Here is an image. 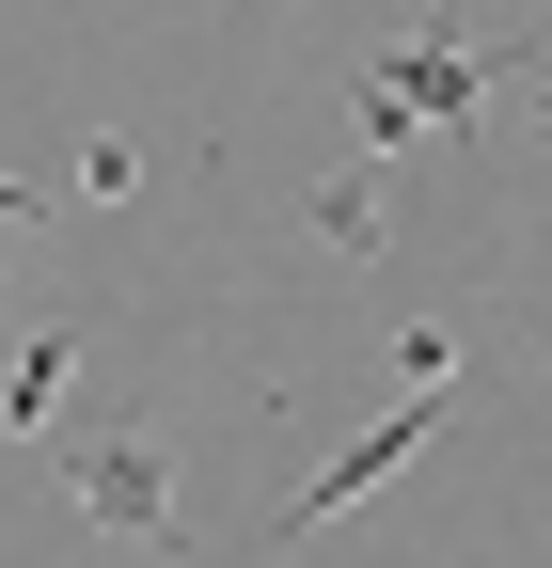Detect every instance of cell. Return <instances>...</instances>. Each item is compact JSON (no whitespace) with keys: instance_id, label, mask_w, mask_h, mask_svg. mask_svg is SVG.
<instances>
[{"instance_id":"obj_3","label":"cell","mask_w":552,"mask_h":568,"mask_svg":"<svg viewBox=\"0 0 552 568\" xmlns=\"http://www.w3.org/2000/svg\"><path fill=\"white\" fill-rule=\"evenodd\" d=\"M379 63L410 80V111H427V142H490V63H473V32H458V17H427V32H395Z\"/></svg>"},{"instance_id":"obj_2","label":"cell","mask_w":552,"mask_h":568,"mask_svg":"<svg viewBox=\"0 0 552 568\" xmlns=\"http://www.w3.org/2000/svg\"><path fill=\"white\" fill-rule=\"evenodd\" d=\"M427 443H442V379H410V395H395V410L364 426V443H348V458H316V474L285 489V521H268V552H300L316 521H348V506H364V489H395L410 458H427Z\"/></svg>"},{"instance_id":"obj_7","label":"cell","mask_w":552,"mask_h":568,"mask_svg":"<svg viewBox=\"0 0 552 568\" xmlns=\"http://www.w3.org/2000/svg\"><path fill=\"white\" fill-rule=\"evenodd\" d=\"M521 126H536V142H552V63H521Z\"/></svg>"},{"instance_id":"obj_5","label":"cell","mask_w":552,"mask_h":568,"mask_svg":"<svg viewBox=\"0 0 552 568\" xmlns=\"http://www.w3.org/2000/svg\"><path fill=\"white\" fill-rule=\"evenodd\" d=\"M63 364H80V332H17V379H0V443H32V426H48V395H63Z\"/></svg>"},{"instance_id":"obj_6","label":"cell","mask_w":552,"mask_h":568,"mask_svg":"<svg viewBox=\"0 0 552 568\" xmlns=\"http://www.w3.org/2000/svg\"><path fill=\"white\" fill-rule=\"evenodd\" d=\"M348 126H364V159L427 142V111H410V80H395V63H364V80H348Z\"/></svg>"},{"instance_id":"obj_1","label":"cell","mask_w":552,"mask_h":568,"mask_svg":"<svg viewBox=\"0 0 552 568\" xmlns=\"http://www.w3.org/2000/svg\"><path fill=\"white\" fill-rule=\"evenodd\" d=\"M63 489L126 537V552H159L190 568V521H174V458H159V426H95V443H63Z\"/></svg>"},{"instance_id":"obj_8","label":"cell","mask_w":552,"mask_h":568,"mask_svg":"<svg viewBox=\"0 0 552 568\" xmlns=\"http://www.w3.org/2000/svg\"><path fill=\"white\" fill-rule=\"evenodd\" d=\"M17 222H32V190H17V174H0V237H17Z\"/></svg>"},{"instance_id":"obj_4","label":"cell","mask_w":552,"mask_h":568,"mask_svg":"<svg viewBox=\"0 0 552 568\" xmlns=\"http://www.w3.org/2000/svg\"><path fill=\"white\" fill-rule=\"evenodd\" d=\"M300 222H316V253H379V237H395L379 159H364V174H331V190H300Z\"/></svg>"}]
</instances>
